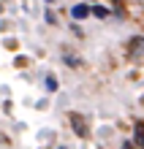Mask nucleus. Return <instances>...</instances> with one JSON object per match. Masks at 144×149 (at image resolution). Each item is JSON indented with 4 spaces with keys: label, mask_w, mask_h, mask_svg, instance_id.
I'll use <instances>...</instances> for the list:
<instances>
[{
    "label": "nucleus",
    "mask_w": 144,
    "mask_h": 149,
    "mask_svg": "<svg viewBox=\"0 0 144 149\" xmlns=\"http://www.w3.org/2000/svg\"><path fill=\"white\" fill-rule=\"evenodd\" d=\"M133 43H136V46H133V52H139V49H144V38H136Z\"/></svg>",
    "instance_id": "obj_6"
},
{
    "label": "nucleus",
    "mask_w": 144,
    "mask_h": 149,
    "mask_svg": "<svg viewBox=\"0 0 144 149\" xmlns=\"http://www.w3.org/2000/svg\"><path fill=\"white\" fill-rule=\"evenodd\" d=\"M136 144L144 149V125H136Z\"/></svg>",
    "instance_id": "obj_3"
},
{
    "label": "nucleus",
    "mask_w": 144,
    "mask_h": 149,
    "mask_svg": "<svg viewBox=\"0 0 144 149\" xmlns=\"http://www.w3.org/2000/svg\"><path fill=\"white\" fill-rule=\"evenodd\" d=\"M87 14H90L87 6H74V8H71V16H74V19H84Z\"/></svg>",
    "instance_id": "obj_2"
},
{
    "label": "nucleus",
    "mask_w": 144,
    "mask_h": 149,
    "mask_svg": "<svg viewBox=\"0 0 144 149\" xmlns=\"http://www.w3.org/2000/svg\"><path fill=\"white\" fill-rule=\"evenodd\" d=\"M60 149H63V146H60Z\"/></svg>",
    "instance_id": "obj_8"
},
{
    "label": "nucleus",
    "mask_w": 144,
    "mask_h": 149,
    "mask_svg": "<svg viewBox=\"0 0 144 149\" xmlns=\"http://www.w3.org/2000/svg\"><path fill=\"white\" fill-rule=\"evenodd\" d=\"M93 14L98 16V19H106V16H109V11H106L103 6H95V8H93Z\"/></svg>",
    "instance_id": "obj_4"
},
{
    "label": "nucleus",
    "mask_w": 144,
    "mask_h": 149,
    "mask_svg": "<svg viewBox=\"0 0 144 149\" xmlns=\"http://www.w3.org/2000/svg\"><path fill=\"white\" fill-rule=\"evenodd\" d=\"M122 149H133V144H131V141H125V144H122Z\"/></svg>",
    "instance_id": "obj_7"
},
{
    "label": "nucleus",
    "mask_w": 144,
    "mask_h": 149,
    "mask_svg": "<svg viewBox=\"0 0 144 149\" xmlns=\"http://www.w3.org/2000/svg\"><path fill=\"white\" fill-rule=\"evenodd\" d=\"M44 84H46V90H49V92H55V90H57V79H55V76H46V81H44Z\"/></svg>",
    "instance_id": "obj_5"
},
{
    "label": "nucleus",
    "mask_w": 144,
    "mask_h": 149,
    "mask_svg": "<svg viewBox=\"0 0 144 149\" xmlns=\"http://www.w3.org/2000/svg\"><path fill=\"white\" fill-rule=\"evenodd\" d=\"M71 122H74V133L84 138V136H87V125H84V119L79 117V114H71Z\"/></svg>",
    "instance_id": "obj_1"
}]
</instances>
